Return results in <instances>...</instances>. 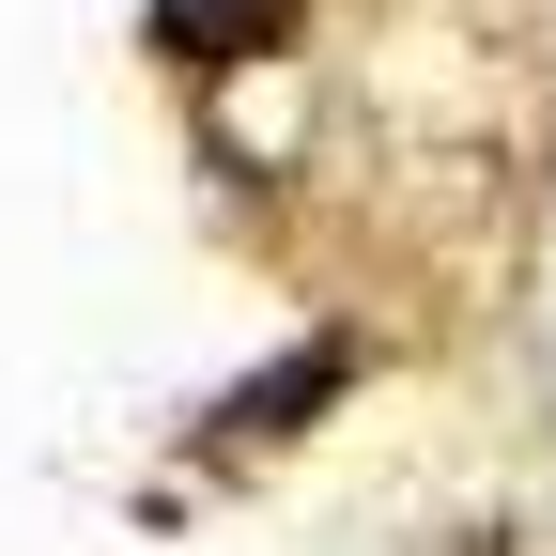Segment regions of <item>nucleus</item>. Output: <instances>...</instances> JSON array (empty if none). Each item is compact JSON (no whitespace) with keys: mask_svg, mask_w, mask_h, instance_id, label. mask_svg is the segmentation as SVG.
Masks as SVG:
<instances>
[{"mask_svg":"<svg viewBox=\"0 0 556 556\" xmlns=\"http://www.w3.org/2000/svg\"><path fill=\"white\" fill-rule=\"evenodd\" d=\"M309 31V0H155V47L201 62V78H232V62H278Z\"/></svg>","mask_w":556,"mask_h":556,"instance_id":"f257e3e1","label":"nucleus"},{"mask_svg":"<svg viewBox=\"0 0 556 556\" xmlns=\"http://www.w3.org/2000/svg\"><path fill=\"white\" fill-rule=\"evenodd\" d=\"M340 387H356V340H294L278 371H248V387L217 402V433H232V448H263V433H309V402H340Z\"/></svg>","mask_w":556,"mask_h":556,"instance_id":"f03ea898","label":"nucleus"},{"mask_svg":"<svg viewBox=\"0 0 556 556\" xmlns=\"http://www.w3.org/2000/svg\"><path fill=\"white\" fill-rule=\"evenodd\" d=\"M448 556H526V541H510V526H464V541H448Z\"/></svg>","mask_w":556,"mask_h":556,"instance_id":"7ed1b4c3","label":"nucleus"}]
</instances>
